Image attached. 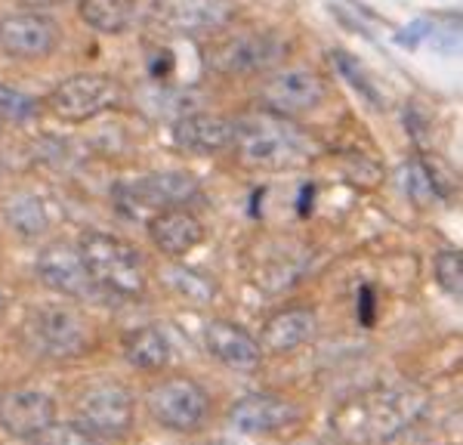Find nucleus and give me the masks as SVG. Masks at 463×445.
Listing matches in <instances>:
<instances>
[{
	"mask_svg": "<svg viewBox=\"0 0 463 445\" xmlns=\"http://www.w3.org/2000/svg\"><path fill=\"white\" fill-rule=\"evenodd\" d=\"M423 412L427 393L420 387H374L337 405L327 427L340 445H383L417 424Z\"/></svg>",
	"mask_w": 463,
	"mask_h": 445,
	"instance_id": "obj_1",
	"label": "nucleus"
},
{
	"mask_svg": "<svg viewBox=\"0 0 463 445\" xmlns=\"http://www.w3.org/2000/svg\"><path fill=\"white\" fill-rule=\"evenodd\" d=\"M229 152L253 170H294L309 165L318 155V146L294 118L257 109L235 118V139Z\"/></svg>",
	"mask_w": 463,
	"mask_h": 445,
	"instance_id": "obj_2",
	"label": "nucleus"
},
{
	"mask_svg": "<svg viewBox=\"0 0 463 445\" xmlns=\"http://www.w3.org/2000/svg\"><path fill=\"white\" fill-rule=\"evenodd\" d=\"M290 43L279 32L269 28H226V32L207 37L204 65L207 71L226 80L263 78L272 69L288 62Z\"/></svg>",
	"mask_w": 463,
	"mask_h": 445,
	"instance_id": "obj_3",
	"label": "nucleus"
},
{
	"mask_svg": "<svg viewBox=\"0 0 463 445\" xmlns=\"http://www.w3.org/2000/svg\"><path fill=\"white\" fill-rule=\"evenodd\" d=\"M78 254L96 288L127 300L146 294V260L130 241L109 232H87L78 241Z\"/></svg>",
	"mask_w": 463,
	"mask_h": 445,
	"instance_id": "obj_4",
	"label": "nucleus"
},
{
	"mask_svg": "<svg viewBox=\"0 0 463 445\" xmlns=\"http://www.w3.org/2000/svg\"><path fill=\"white\" fill-rule=\"evenodd\" d=\"M124 87L111 74L78 71L62 78L47 96H41L43 115H53L65 124H84L121 106Z\"/></svg>",
	"mask_w": 463,
	"mask_h": 445,
	"instance_id": "obj_5",
	"label": "nucleus"
},
{
	"mask_svg": "<svg viewBox=\"0 0 463 445\" xmlns=\"http://www.w3.org/2000/svg\"><path fill=\"white\" fill-rule=\"evenodd\" d=\"M327 78L312 65H279L257 84L260 109L281 118H300L327 102Z\"/></svg>",
	"mask_w": 463,
	"mask_h": 445,
	"instance_id": "obj_6",
	"label": "nucleus"
},
{
	"mask_svg": "<svg viewBox=\"0 0 463 445\" xmlns=\"http://www.w3.org/2000/svg\"><path fill=\"white\" fill-rule=\"evenodd\" d=\"M74 414H78V424L96 440H124L137 421V402H133V393L121 383L99 381L80 393Z\"/></svg>",
	"mask_w": 463,
	"mask_h": 445,
	"instance_id": "obj_7",
	"label": "nucleus"
},
{
	"mask_svg": "<svg viewBox=\"0 0 463 445\" xmlns=\"http://www.w3.org/2000/svg\"><path fill=\"white\" fill-rule=\"evenodd\" d=\"M198 180L185 170H158L118 185V204L127 213H158L167 207H185L198 198Z\"/></svg>",
	"mask_w": 463,
	"mask_h": 445,
	"instance_id": "obj_8",
	"label": "nucleus"
},
{
	"mask_svg": "<svg viewBox=\"0 0 463 445\" xmlns=\"http://www.w3.org/2000/svg\"><path fill=\"white\" fill-rule=\"evenodd\" d=\"M62 43V28L47 13L16 10L0 16V56L16 62H43Z\"/></svg>",
	"mask_w": 463,
	"mask_h": 445,
	"instance_id": "obj_9",
	"label": "nucleus"
},
{
	"mask_svg": "<svg viewBox=\"0 0 463 445\" xmlns=\"http://www.w3.org/2000/svg\"><path fill=\"white\" fill-rule=\"evenodd\" d=\"M146 405L164 430L192 433V430L201 427V421L207 414V390L185 374L164 377L148 390Z\"/></svg>",
	"mask_w": 463,
	"mask_h": 445,
	"instance_id": "obj_10",
	"label": "nucleus"
},
{
	"mask_svg": "<svg viewBox=\"0 0 463 445\" xmlns=\"http://www.w3.org/2000/svg\"><path fill=\"white\" fill-rule=\"evenodd\" d=\"M155 16L167 32L207 41L235 25L238 4L235 0H161Z\"/></svg>",
	"mask_w": 463,
	"mask_h": 445,
	"instance_id": "obj_11",
	"label": "nucleus"
},
{
	"mask_svg": "<svg viewBox=\"0 0 463 445\" xmlns=\"http://www.w3.org/2000/svg\"><path fill=\"white\" fill-rule=\"evenodd\" d=\"M32 340L50 359H78L87 353V322L69 307H41L32 316Z\"/></svg>",
	"mask_w": 463,
	"mask_h": 445,
	"instance_id": "obj_12",
	"label": "nucleus"
},
{
	"mask_svg": "<svg viewBox=\"0 0 463 445\" xmlns=\"http://www.w3.org/2000/svg\"><path fill=\"white\" fill-rule=\"evenodd\" d=\"M300 408L275 393H250L229 408V424L244 436H279L300 424Z\"/></svg>",
	"mask_w": 463,
	"mask_h": 445,
	"instance_id": "obj_13",
	"label": "nucleus"
},
{
	"mask_svg": "<svg viewBox=\"0 0 463 445\" xmlns=\"http://www.w3.org/2000/svg\"><path fill=\"white\" fill-rule=\"evenodd\" d=\"M56 424V402L50 393L22 387L0 396V430L16 440H37Z\"/></svg>",
	"mask_w": 463,
	"mask_h": 445,
	"instance_id": "obj_14",
	"label": "nucleus"
},
{
	"mask_svg": "<svg viewBox=\"0 0 463 445\" xmlns=\"http://www.w3.org/2000/svg\"><path fill=\"white\" fill-rule=\"evenodd\" d=\"M37 276H41V281L50 291L62 294V297H74V300L90 297L96 291L84 260L78 254V244L56 241V244H50V248H43L41 257H37Z\"/></svg>",
	"mask_w": 463,
	"mask_h": 445,
	"instance_id": "obj_15",
	"label": "nucleus"
},
{
	"mask_svg": "<svg viewBox=\"0 0 463 445\" xmlns=\"http://www.w3.org/2000/svg\"><path fill=\"white\" fill-rule=\"evenodd\" d=\"M232 139H235V118L216 111H192L174 124V146L192 155L229 152Z\"/></svg>",
	"mask_w": 463,
	"mask_h": 445,
	"instance_id": "obj_16",
	"label": "nucleus"
},
{
	"mask_svg": "<svg viewBox=\"0 0 463 445\" xmlns=\"http://www.w3.org/2000/svg\"><path fill=\"white\" fill-rule=\"evenodd\" d=\"M146 229L155 248L170 260H183L204 241V222L189 207H167V211L152 213Z\"/></svg>",
	"mask_w": 463,
	"mask_h": 445,
	"instance_id": "obj_17",
	"label": "nucleus"
},
{
	"mask_svg": "<svg viewBox=\"0 0 463 445\" xmlns=\"http://www.w3.org/2000/svg\"><path fill=\"white\" fill-rule=\"evenodd\" d=\"M204 350L220 365L235 371H253L263 359L260 340L238 322H229V318H211L204 325Z\"/></svg>",
	"mask_w": 463,
	"mask_h": 445,
	"instance_id": "obj_18",
	"label": "nucleus"
},
{
	"mask_svg": "<svg viewBox=\"0 0 463 445\" xmlns=\"http://www.w3.org/2000/svg\"><path fill=\"white\" fill-rule=\"evenodd\" d=\"M316 334H318V316L312 307L275 309L263 322V331H260V350L272 355L294 353L309 344Z\"/></svg>",
	"mask_w": 463,
	"mask_h": 445,
	"instance_id": "obj_19",
	"label": "nucleus"
},
{
	"mask_svg": "<svg viewBox=\"0 0 463 445\" xmlns=\"http://www.w3.org/2000/svg\"><path fill=\"white\" fill-rule=\"evenodd\" d=\"M143 0H78V16L96 34H124L139 19Z\"/></svg>",
	"mask_w": 463,
	"mask_h": 445,
	"instance_id": "obj_20",
	"label": "nucleus"
},
{
	"mask_svg": "<svg viewBox=\"0 0 463 445\" xmlns=\"http://www.w3.org/2000/svg\"><path fill=\"white\" fill-rule=\"evenodd\" d=\"M170 355H174V346H170L167 334L158 325H143V328L130 331L124 337V359L133 368L161 371L170 365Z\"/></svg>",
	"mask_w": 463,
	"mask_h": 445,
	"instance_id": "obj_21",
	"label": "nucleus"
},
{
	"mask_svg": "<svg viewBox=\"0 0 463 445\" xmlns=\"http://www.w3.org/2000/svg\"><path fill=\"white\" fill-rule=\"evenodd\" d=\"M4 217L22 239H37V235H43L50 229V213L34 192H16V195L6 198Z\"/></svg>",
	"mask_w": 463,
	"mask_h": 445,
	"instance_id": "obj_22",
	"label": "nucleus"
},
{
	"mask_svg": "<svg viewBox=\"0 0 463 445\" xmlns=\"http://www.w3.org/2000/svg\"><path fill=\"white\" fill-rule=\"evenodd\" d=\"M43 115L41 96H32L19 87L0 84V121L4 124H28Z\"/></svg>",
	"mask_w": 463,
	"mask_h": 445,
	"instance_id": "obj_23",
	"label": "nucleus"
},
{
	"mask_svg": "<svg viewBox=\"0 0 463 445\" xmlns=\"http://www.w3.org/2000/svg\"><path fill=\"white\" fill-rule=\"evenodd\" d=\"M432 272H436V281L439 288L454 297V300H460L463 294V254L458 248H445L439 251L436 260H432Z\"/></svg>",
	"mask_w": 463,
	"mask_h": 445,
	"instance_id": "obj_24",
	"label": "nucleus"
},
{
	"mask_svg": "<svg viewBox=\"0 0 463 445\" xmlns=\"http://www.w3.org/2000/svg\"><path fill=\"white\" fill-rule=\"evenodd\" d=\"M167 285L174 288L176 294H183L185 300H195V303H207L213 297V281L204 279L195 270H185V266H170L167 270Z\"/></svg>",
	"mask_w": 463,
	"mask_h": 445,
	"instance_id": "obj_25",
	"label": "nucleus"
},
{
	"mask_svg": "<svg viewBox=\"0 0 463 445\" xmlns=\"http://www.w3.org/2000/svg\"><path fill=\"white\" fill-rule=\"evenodd\" d=\"M37 445H106L102 440H96L93 433H87L80 424H53L47 433H41L34 440Z\"/></svg>",
	"mask_w": 463,
	"mask_h": 445,
	"instance_id": "obj_26",
	"label": "nucleus"
},
{
	"mask_svg": "<svg viewBox=\"0 0 463 445\" xmlns=\"http://www.w3.org/2000/svg\"><path fill=\"white\" fill-rule=\"evenodd\" d=\"M22 10H34V13H47V10H56V6H65L71 0H16Z\"/></svg>",
	"mask_w": 463,
	"mask_h": 445,
	"instance_id": "obj_27",
	"label": "nucleus"
},
{
	"mask_svg": "<svg viewBox=\"0 0 463 445\" xmlns=\"http://www.w3.org/2000/svg\"><path fill=\"white\" fill-rule=\"evenodd\" d=\"M4 309H6V297H4V291H0V316H4Z\"/></svg>",
	"mask_w": 463,
	"mask_h": 445,
	"instance_id": "obj_28",
	"label": "nucleus"
},
{
	"mask_svg": "<svg viewBox=\"0 0 463 445\" xmlns=\"http://www.w3.org/2000/svg\"><path fill=\"white\" fill-rule=\"evenodd\" d=\"M4 128H6V124H4V121H0V137H4Z\"/></svg>",
	"mask_w": 463,
	"mask_h": 445,
	"instance_id": "obj_29",
	"label": "nucleus"
}]
</instances>
